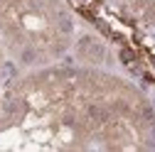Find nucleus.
<instances>
[{"instance_id":"f257e3e1","label":"nucleus","mask_w":155,"mask_h":152,"mask_svg":"<svg viewBox=\"0 0 155 152\" xmlns=\"http://www.w3.org/2000/svg\"><path fill=\"white\" fill-rule=\"evenodd\" d=\"M0 32L22 62H47L67 49L71 22L57 0H0Z\"/></svg>"}]
</instances>
